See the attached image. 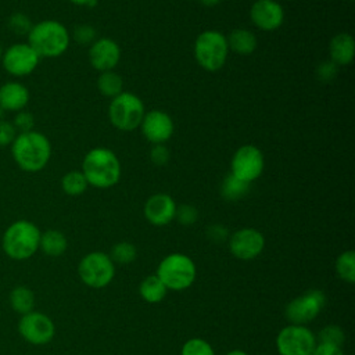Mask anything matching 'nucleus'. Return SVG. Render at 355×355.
<instances>
[{
	"label": "nucleus",
	"mask_w": 355,
	"mask_h": 355,
	"mask_svg": "<svg viewBox=\"0 0 355 355\" xmlns=\"http://www.w3.org/2000/svg\"><path fill=\"white\" fill-rule=\"evenodd\" d=\"M3 53H4V49H3V46L0 44V62H1V58H3Z\"/></svg>",
	"instance_id": "c03bdc74"
},
{
	"label": "nucleus",
	"mask_w": 355,
	"mask_h": 355,
	"mask_svg": "<svg viewBox=\"0 0 355 355\" xmlns=\"http://www.w3.org/2000/svg\"><path fill=\"white\" fill-rule=\"evenodd\" d=\"M337 75V65L330 60L322 62L316 69V76L320 82H330Z\"/></svg>",
	"instance_id": "58836bf2"
},
{
	"label": "nucleus",
	"mask_w": 355,
	"mask_h": 355,
	"mask_svg": "<svg viewBox=\"0 0 355 355\" xmlns=\"http://www.w3.org/2000/svg\"><path fill=\"white\" fill-rule=\"evenodd\" d=\"M68 241L62 232L50 229L40 234L39 248L49 257H60L67 251Z\"/></svg>",
	"instance_id": "5701e85b"
},
{
	"label": "nucleus",
	"mask_w": 355,
	"mask_h": 355,
	"mask_svg": "<svg viewBox=\"0 0 355 355\" xmlns=\"http://www.w3.org/2000/svg\"><path fill=\"white\" fill-rule=\"evenodd\" d=\"M32 25L33 24L31 22V19L25 14H22V12H15V14H12L8 18L10 29L14 33H18V35H28V32L31 31Z\"/></svg>",
	"instance_id": "473e14b6"
},
{
	"label": "nucleus",
	"mask_w": 355,
	"mask_h": 355,
	"mask_svg": "<svg viewBox=\"0 0 355 355\" xmlns=\"http://www.w3.org/2000/svg\"><path fill=\"white\" fill-rule=\"evenodd\" d=\"M337 276L345 283H355V252L352 250L343 251L334 262Z\"/></svg>",
	"instance_id": "a878e982"
},
{
	"label": "nucleus",
	"mask_w": 355,
	"mask_h": 355,
	"mask_svg": "<svg viewBox=\"0 0 355 355\" xmlns=\"http://www.w3.org/2000/svg\"><path fill=\"white\" fill-rule=\"evenodd\" d=\"M72 37L80 44H92L96 40V29L92 25H78L73 29Z\"/></svg>",
	"instance_id": "72a5a7b5"
},
{
	"label": "nucleus",
	"mask_w": 355,
	"mask_h": 355,
	"mask_svg": "<svg viewBox=\"0 0 355 355\" xmlns=\"http://www.w3.org/2000/svg\"><path fill=\"white\" fill-rule=\"evenodd\" d=\"M175 200L165 193H157L148 197L144 204V216L154 226H165L175 219L176 214Z\"/></svg>",
	"instance_id": "a211bd4d"
},
{
	"label": "nucleus",
	"mask_w": 355,
	"mask_h": 355,
	"mask_svg": "<svg viewBox=\"0 0 355 355\" xmlns=\"http://www.w3.org/2000/svg\"><path fill=\"white\" fill-rule=\"evenodd\" d=\"M250 191V183L229 173L220 184V196L226 201H237L245 197Z\"/></svg>",
	"instance_id": "b1692460"
},
{
	"label": "nucleus",
	"mask_w": 355,
	"mask_h": 355,
	"mask_svg": "<svg viewBox=\"0 0 355 355\" xmlns=\"http://www.w3.org/2000/svg\"><path fill=\"white\" fill-rule=\"evenodd\" d=\"M326 305V295L319 288H309L294 297L284 308V316L288 323L308 326L316 319Z\"/></svg>",
	"instance_id": "9d476101"
},
{
	"label": "nucleus",
	"mask_w": 355,
	"mask_h": 355,
	"mask_svg": "<svg viewBox=\"0 0 355 355\" xmlns=\"http://www.w3.org/2000/svg\"><path fill=\"white\" fill-rule=\"evenodd\" d=\"M78 275L87 287L104 288L114 280L115 263L107 252L92 251L80 259Z\"/></svg>",
	"instance_id": "6e6552de"
},
{
	"label": "nucleus",
	"mask_w": 355,
	"mask_h": 355,
	"mask_svg": "<svg viewBox=\"0 0 355 355\" xmlns=\"http://www.w3.org/2000/svg\"><path fill=\"white\" fill-rule=\"evenodd\" d=\"M229 236H230V233H229L227 227L220 223H214L207 227V237L209 241H212L215 244H220L225 241L227 243Z\"/></svg>",
	"instance_id": "c9c22d12"
},
{
	"label": "nucleus",
	"mask_w": 355,
	"mask_h": 355,
	"mask_svg": "<svg viewBox=\"0 0 355 355\" xmlns=\"http://www.w3.org/2000/svg\"><path fill=\"white\" fill-rule=\"evenodd\" d=\"M71 3L76 4V6H87V7H93L96 4L97 0H69Z\"/></svg>",
	"instance_id": "a19ab883"
},
{
	"label": "nucleus",
	"mask_w": 355,
	"mask_h": 355,
	"mask_svg": "<svg viewBox=\"0 0 355 355\" xmlns=\"http://www.w3.org/2000/svg\"><path fill=\"white\" fill-rule=\"evenodd\" d=\"M318 343H326L337 347H343L345 341V333L338 324H327L319 330L316 334Z\"/></svg>",
	"instance_id": "c756f323"
},
{
	"label": "nucleus",
	"mask_w": 355,
	"mask_h": 355,
	"mask_svg": "<svg viewBox=\"0 0 355 355\" xmlns=\"http://www.w3.org/2000/svg\"><path fill=\"white\" fill-rule=\"evenodd\" d=\"M143 136L153 144H164L173 135V121L172 118L159 110H153L144 114L140 123Z\"/></svg>",
	"instance_id": "2eb2a0df"
},
{
	"label": "nucleus",
	"mask_w": 355,
	"mask_h": 355,
	"mask_svg": "<svg viewBox=\"0 0 355 355\" xmlns=\"http://www.w3.org/2000/svg\"><path fill=\"white\" fill-rule=\"evenodd\" d=\"M144 114V103L130 92H122L111 98L108 107L110 122L122 132H130L139 128Z\"/></svg>",
	"instance_id": "0eeeda50"
},
{
	"label": "nucleus",
	"mask_w": 355,
	"mask_h": 355,
	"mask_svg": "<svg viewBox=\"0 0 355 355\" xmlns=\"http://www.w3.org/2000/svg\"><path fill=\"white\" fill-rule=\"evenodd\" d=\"M87 180L82 171H69L61 178V189L71 197L80 196L87 189Z\"/></svg>",
	"instance_id": "cd10ccee"
},
{
	"label": "nucleus",
	"mask_w": 355,
	"mask_h": 355,
	"mask_svg": "<svg viewBox=\"0 0 355 355\" xmlns=\"http://www.w3.org/2000/svg\"><path fill=\"white\" fill-rule=\"evenodd\" d=\"M82 173L89 186L96 189H110L119 182L122 169L114 151L105 147H96L85 155Z\"/></svg>",
	"instance_id": "f03ea898"
},
{
	"label": "nucleus",
	"mask_w": 355,
	"mask_h": 355,
	"mask_svg": "<svg viewBox=\"0 0 355 355\" xmlns=\"http://www.w3.org/2000/svg\"><path fill=\"white\" fill-rule=\"evenodd\" d=\"M227 54L229 46L226 36L219 31L208 29L196 37L194 58L202 69L208 72L220 69L226 62Z\"/></svg>",
	"instance_id": "423d86ee"
},
{
	"label": "nucleus",
	"mask_w": 355,
	"mask_h": 355,
	"mask_svg": "<svg viewBox=\"0 0 355 355\" xmlns=\"http://www.w3.org/2000/svg\"><path fill=\"white\" fill-rule=\"evenodd\" d=\"M139 294L143 301L148 304H158L166 297L168 288L159 280V277L154 273V275H148L140 282Z\"/></svg>",
	"instance_id": "4be33fe9"
},
{
	"label": "nucleus",
	"mask_w": 355,
	"mask_h": 355,
	"mask_svg": "<svg viewBox=\"0 0 355 355\" xmlns=\"http://www.w3.org/2000/svg\"><path fill=\"white\" fill-rule=\"evenodd\" d=\"M97 87L103 96L114 98L123 92V79L114 69L104 71L97 78Z\"/></svg>",
	"instance_id": "393cba45"
},
{
	"label": "nucleus",
	"mask_w": 355,
	"mask_h": 355,
	"mask_svg": "<svg viewBox=\"0 0 355 355\" xmlns=\"http://www.w3.org/2000/svg\"><path fill=\"white\" fill-rule=\"evenodd\" d=\"M12 125L15 128L17 132L22 133V132H29V130H33V126H35V118L31 112L28 111H18L17 115L14 116V121H12Z\"/></svg>",
	"instance_id": "f704fd0d"
},
{
	"label": "nucleus",
	"mask_w": 355,
	"mask_h": 355,
	"mask_svg": "<svg viewBox=\"0 0 355 355\" xmlns=\"http://www.w3.org/2000/svg\"><path fill=\"white\" fill-rule=\"evenodd\" d=\"M229 50L234 51L240 55H248L252 54L257 49V36L244 28H237L230 32V35L226 37Z\"/></svg>",
	"instance_id": "412c9836"
},
{
	"label": "nucleus",
	"mask_w": 355,
	"mask_h": 355,
	"mask_svg": "<svg viewBox=\"0 0 355 355\" xmlns=\"http://www.w3.org/2000/svg\"><path fill=\"white\" fill-rule=\"evenodd\" d=\"M265 168V158L262 151L252 144H244L236 150L230 162V173L247 182L257 180Z\"/></svg>",
	"instance_id": "f8f14e48"
},
{
	"label": "nucleus",
	"mask_w": 355,
	"mask_h": 355,
	"mask_svg": "<svg viewBox=\"0 0 355 355\" xmlns=\"http://www.w3.org/2000/svg\"><path fill=\"white\" fill-rule=\"evenodd\" d=\"M40 234L35 223L25 219L17 220L3 234V250L12 259H28L39 250Z\"/></svg>",
	"instance_id": "39448f33"
},
{
	"label": "nucleus",
	"mask_w": 355,
	"mask_h": 355,
	"mask_svg": "<svg viewBox=\"0 0 355 355\" xmlns=\"http://www.w3.org/2000/svg\"><path fill=\"white\" fill-rule=\"evenodd\" d=\"M108 255L115 265H129L137 258V248L129 241H119L112 245Z\"/></svg>",
	"instance_id": "c85d7f7f"
},
{
	"label": "nucleus",
	"mask_w": 355,
	"mask_h": 355,
	"mask_svg": "<svg viewBox=\"0 0 355 355\" xmlns=\"http://www.w3.org/2000/svg\"><path fill=\"white\" fill-rule=\"evenodd\" d=\"M121 60V49L118 43L110 37L96 39L89 49V61L92 67L100 72L112 71Z\"/></svg>",
	"instance_id": "f3484780"
},
{
	"label": "nucleus",
	"mask_w": 355,
	"mask_h": 355,
	"mask_svg": "<svg viewBox=\"0 0 355 355\" xmlns=\"http://www.w3.org/2000/svg\"><path fill=\"white\" fill-rule=\"evenodd\" d=\"M18 133H17L12 122L0 119V147L11 146V143L14 141Z\"/></svg>",
	"instance_id": "e433bc0d"
},
{
	"label": "nucleus",
	"mask_w": 355,
	"mask_h": 355,
	"mask_svg": "<svg viewBox=\"0 0 355 355\" xmlns=\"http://www.w3.org/2000/svg\"><path fill=\"white\" fill-rule=\"evenodd\" d=\"M31 94L24 83L17 80L6 82L0 86V108L8 112L22 111L29 103Z\"/></svg>",
	"instance_id": "6ab92c4d"
},
{
	"label": "nucleus",
	"mask_w": 355,
	"mask_h": 355,
	"mask_svg": "<svg viewBox=\"0 0 355 355\" xmlns=\"http://www.w3.org/2000/svg\"><path fill=\"white\" fill-rule=\"evenodd\" d=\"M10 302L15 312L25 315V313L33 311L35 295L31 288H28L25 286H18V287L12 288V291L10 294Z\"/></svg>",
	"instance_id": "bb28decb"
},
{
	"label": "nucleus",
	"mask_w": 355,
	"mask_h": 355,
	"mask_svg": "<svg viewBox=\"0 0 355 355\" xmlns=\"http://www.w3.org/2000/svg\"><path fill=\"white\" fill-rule=\"evenodd\" d=\"M225 355H248L245 351H243V349H239V348H236V349H230L229 352H226Z\"/></svg>",
	"instance_id": "37998d69"
},
{
	"label": "nucleus",
	"mask_w": 355,
	"mask_h": 355,
	"mask_svg": "<svg viewBox=\"0 0 355 355\" xmlns=\"http://www.w3.org/2000/svg\"><path fill=\"white\" fill-rule=\"evenodd\" d=\"M10 147L14 162L25 172L42 171L51 158V143L37 130L18 133Z\"/></svg>",
	"instance_id": "f257e3e1"
},
{
	"label": "nucleus",
	"mask_w": 355,
	"mask_h": 355,
	"mask_svg": "<svg viewBox=\"0 0 355 355\" xmlns=\"http://www.w3.org/2000/svg\"><path fill=\"white\" fill-rule=\"evenodd\" d=\"M175 219H178V222L183 226H191L198 219V209L190 204L178 205Z\"/></svg>",
	"instance_id": "2f4dec72"
},
{
	"label": "nucleus",
	"mask_w": 355,
	"mask_h": 355,
	"mask_svg": "<svg viewBox=\"0 0 355 355\" xmlns=\"http://www.w3.org/2000/svg\"><path fill=\"white\" fill-rule=\"evenodd\" d=\"M40 57L37 53L26 43H14L8 46L1 58V65L7 73L15 78H24L31 75L39 65Z\"/></svg>",
	"instance_id": "9b49d317"
},
{
	"label": "nucleus",
	"mask_w": 355,
	"mask_h": 355,
	"mask_svg": "<svg viewBox=\"0 0 355 355\" xmlns=\"http://www.w3.org/2000/svg\"><path fill=\"white\" fill-rule=\"evenodd\" d=\"M330 61L338 65H349L355 55V42L349 33H338L329 43Z\"/></svg>",
	"instance_id": "aec40b11"
},
{
	"label": "nucleus",
	"mask_w": 355,
	"mask_h": 355,
	"mask_svg": "<svg viewBox=\"0 0 355 355\" xmlns=\"http://www.w3.org/2000/svg\"><path fill=\"white\" fill-rule=\"evenodd\" d=\"M18 330L19 334L33 345L47 344L55 334V326L53 320L47 315L36 311H31L22 315L18 323Z\"/></svg>",
	"instance_id": "4468645a"
},
{
	"label": "nucleus",
	"mask_w": 355,
	"mask_h": 355,
	"mask_svg": "<svg viewBox=\"0 0 355 355\" xmlns=\"http://www.w3.org/2000/svg\"><path fill=\"white\" fill-rule=\"evenodd\" d=\"M4 112H6V111L0 108V119H3V115H4Z\"/></svg>",
	"instance_id": "a18cd8bd"
},
{
	"label": "nucleus",
	"mask_w": 355,
	"mask_h": 355,
	"mask_svg": "<svg viewBox=\"0 0 355 355\" xmlns=\"http://www.w3.org/2000/svg\"><path fill=\"white\" fill-rule=\"evenodd\" d=\"M180 355H215L214 347L204 338L193 337L183 343Z\"/></svg>",
	"instance_id": "7c9ffc66"
},
{
	"label": "nucleus",
	"mask_w": 355,
	"mask_h": 355,
	"mask_svg": "<svg viewBox=\"0 0 355 355\" xmlns=\"http://www.w3.org/2000/svg\"><path fill=\"white\" fill-rule=\"evenodd\" d=\"M251 22L261 31L273 32L284 21V11L276 0H257L250 8Z\"/></svg>",
	"instance_id": "dca6fc26"
},
{
	"label": "nucleus",
	"mask_w": 355,
	"mask_h": 355,
	"mask_svg": "<svg viewBox=\"0 0 355 355\" xmlns=\"http://www.w3.org/2000/svg\"><path fill=\"white\" fill-rule=\"evenodd\" d=\"M198 3L204 7H215L220 3V0H198Z\"/></svg>",
	"instance_id": "79ce46f5"
},
{
	"label": "nucleus",
	"mask_w": 355,
	"mask_h": 355,
	"mask_svg": "<svg viewBox=\"0 0 355 355\" xmlns=\"http://www.w3.org/2000/svg\"><path fill=\"white\" fill-rule=\"evenodd\" d=\"M227 247L234 258L240 261H252L262 254L265 248V237L254 227H241L229 236Z\"/></svg>",
	"instance_id": "ddd939ff"
},
{
	"label": "nucleus",
	"mask_w": 355,
	"mask_h": 355,
	"mask_svg": "<svg viewBox=\"0 0 355 355\" xmlns=\"http://www.w3.org/2000/svg\"><path fill=\"white\" fill-rule=\"evenodd\" d=\"M26 36V43L37 53L40 58H54L62 55L71 42V36L65 25L55 19H43L33 24Z\"/></svg>",
	"instance_id": "7ed1b4c3"
},
{
	"label": "nucleus",
	"mask_w": 355,
	"mask_h": 355,
	"mask_svg": "<svg viewBox=\"0 0 355 355\" xmlns=\"http://www.w3.org/2000/svg\"><path fill=\"white\" fill-rule=\"evenodd\" d=\"M155 275L168 291H183L193 286L197 276V266L189 255L172 252L159 261Z\"/></svg>",
	"instance_id": "20e7f679"
},
{
	"label": "nucleus",
	"mask_w": 355,
	"mask_h": 355,
	"mask_svg": "<svg viewBox=\"0 0 355 355\" xmlns=\"http://www.w3.org/2000/svg\"><path fill=\"white\" fill-rule=\"evenodd\" d=\"M312 355H344L343 347L326 344V343H318Z\"/></svg>",
	"instance_id": "ea45409f"
},
{
	"label": "nucleus",
	"mask_w": 355,
	"mask_h": 355,
	"mask_svg": "<svg viewBox=\"0 0 355 355\" xmlns=\"http://www.w3.org/2000/svg\"><path fill=\"white\" fill-rule=\"evenodd\" d=\"M150 159L153 164L162 166L166 165L169 161V151L164 144H154L151 151H150Z\"/></svg>",
	"instance_id": "4c0bfd02"
},
{
	"label": "nucleus",
	"mask_w": 355,
	"mask_h": 355,
	"mask_svg": "<svg viewBox=\"0 0 355 355\" xmlns=\"http://www.w3.org/2000/svg\"><path fill=\"white\" fill-rule=\"evenodd\" d=\"M316 344V334L304 324L288 323L276 336L279 355H312Z\"/></svg>",
	"instance_id": "1a4fd4ad"
}]
</instances>
